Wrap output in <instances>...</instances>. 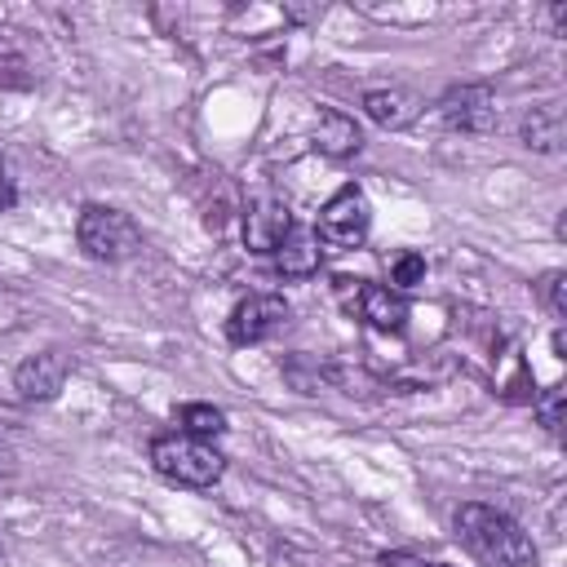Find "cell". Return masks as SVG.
Instances as JSON below:
<instances>
[{
  "instance_id": "cell-1",
  "label": "cell",
  "mask_w": 567,
  "mask_h": 567,
  "mask_svg": "<svg viewBox=\"0 0 567 567\" xmlns=\"http://www.w3.org/2000/svg\"><path fill=\"white\" fill-rule=\"evenodd\" d=\"M456 536L465 540V549L487 563V567H536V545L532 536L501 509L492 505H461L456 509Z\"/></svg>"
},
{
  "instance_id": "cell-2",
  "label": "cell",
  "mask_w": 567,
  "mask_h": 567,
  "mask_svg": "<svg viewBox=\"0 0 567 567\" xmlns=\"http://www.w3.org/2000/svg\"><path fill=\"white\" fill-rule=\"evenodd\" d=\"M151 470L173 487H213L226 474V456L208 439H190L173 430L151 439Z\"/></svg>"
},
{
  "instance_id": "cell-3",
  "label": "cell",
  "mask_w": 567,
  "mask_h": 567,
  "mask_svg": "<svg viewBox=\"0 0 567 567\" xmlns=\"http://www.w3.org/2000/svg\"><path fill=\"white\" fill-rule=\"evenodd\" d=\"M75 239H80V252L89 261H102V266L128 261L142 248L137 221L124 208H111V204H84L80 221H75Z\"/></svg>"
},
{
  "instance_id": "cell-4",
  "label": "cell",
  "mask_w": 567,
  "mask_h": 567,
  "mask_svg": "<svg viewBox=\"0 0 567 567\" xmlns=\"http://www.w3.org/2000/svg\"><path fill=\"white\" fill-rule=\"evenodd\" d=\"M368 230H372V204H368V195H363L359 186H341V190L319 208V221H315L319 244H323V248H337V252L359 248V244L368 239Z\"/></svg>"
},
{
  "instance_id": "cell-5",
  "label": "cell",
  "mask_w": 567,
  "mask_h": 567,
  "mask_svg": "<svg viewBox=\"0 0 567 567\" xmlns=\"http://www.w3.org/2000/svg\"><path fill=\"white\" fill-rule=\"evenodd\" d=\"M337 297L346 301L350 315H359L368 328L377 332H403L408 323V301L403 292L385 288V284H368V279H350V275H337Z\"/></svg>"
},
{
  "instance_id": "cell-6",
  "label": "cell",
  "mask_w": 567,
  "mask_h": 567,
  "mask_svg": "<svg viewBox=\"0 0 567 567\" xmlns=\"http://www.w3.org/2000/svg\"><path fill=\"white\" fill-rule=\"evenodd\" d=\"M288 323V301L279 292H248L244 301H235L230 319H226V337L230 346H257L270 332H279Z\"/></svg>"
},
{
  "instance_id": "cell-7",
  "label": "cell",
  "mask_w": 567,
  "mask_h": 567,
  "mask_svg": "<svg viewBox=\"0 0 567 567\" xmlns=\"http://www.w3.org/2000/svg\"><path fill=\"white\" fill-rule=\"evenodd\" d=\"M439 120L452 133H487L496 124V93L487 84H456L439 97Z\"/></svg>"
},
{
  "instance_id": "cell-8",
  "label": "cell",
  "mask_w": 567,
  "mask_h": 567,
  "mask_svg": "<svg viewBox=\"0 0 567 567\" xmlns=\"http://www.w3.org/2000/svg\"><path fill=\"white\" fill-rule=\"evenodd\" d=\"M66 377H71V359L62 350H35V354H27L18 363L13 390L27 403H49V399H58V390L66 385Z\"/></svg>"
},
{
  "instance_id": "cell-9",
  "label": "cell",
  "mask_w": 567,
  "mask_h": 567,
  "mask_svg": "<svg viewBox=\"0 0 567 567\" xmlns=\"http://www.w3.org/2000/svg\"><path fill=\"white\" fill-rule=\"evenodd\" d=\"M292 230V213L279 195H257L244 213V244L248 252H275L284 244V235Z\"/></svg>"
},
{
  "instance_id": "cell-10",
  "label": "cell",
  "mask_w": 567,
  "mask_h": 567,
  "mask_svg": "<svg viewBox=\"0 0 567 567\" xmlns=\"http://www.w3.org/2000/svg\"><path fill=\"white\" fill-rule=\"evenodd\" d=\"M363 115L381 128H408L421 120V97L412 89H368L363 93Z\"/></svg>"
},
{
  "instance_id": "cell-11",
  "label": "cell",
  "mask_w": 567,
  "mask_h": 567,
  "mask_svg": "<svg viewBox=\"0 0 567 567\" xmlns=\"http://www.w3.org/2000/svg\"><path fill=\"white\" fill-rule=\"evenodd\" d=\"M319 257H323L319 235H315L310 226H297V221H292V230L284 235V244L275 248V266H279L284 279H310V275L319 270Z\"/></svg>"
},
{
  "instance_id": "cell-12",
  "label": "cell",
  "mask_w": 567,
  "mask_h": 567,
  "mask_svg": "<svg viewBox=\"0 0 567 567\" xmlns=\"http://www.w3.org/2000/svg\"><path fill=\"white\" fill-rule=\"evenodd\" d=\"M359 146H363V133H359L354 115H346V111H337V106L319 111V124H315V151H319V155H328V159H350Z\"/></svg>"
},
{
  "instance_id": "cell-13",
  "label": "cell",
  "mask_w": 567,
  "mask_h": 567,
  "mask_svg": "<svg viewBox=\"0 0 567 567\" xmlns=\"http://www.w3.org/2000/svg\"><path fill=\"white\" fill-rule=\"evenodd\" d=\"M518 133H523V146L554 155V151H563V111H558L554 102L532 106V111L523 115V128H518Z\"/></svg>"
},
{
  "instance_id": "cell-14",
  "label": "cell",
  "mask_w": 567,
  "mask_h": 567,
  "mask_svg": "<svg viewBox=\"0 0 567 567\" xmlns=\"http://www.w3.org/2000/svg\"><path fill=\"white\" fill-rule=\"evenodd\" d=\"M177 430L182 434H190V439H217L221 430H226V412L221 408H213V403H186L182 412H177Z\"/></svg>"
},
{
  "instance_id": "cell-15",
  "label": "cell",
  "mask_w": 567,
  "mask_h": 567,
  "mask_svg": "<svg viewBox=\"0 0 567 567\" xmlns=\"http://www.w3.org/2000/svg\"><path fill=\"white\" fill-rule=\"evenodd\" d=\"M416 284H425V257L421 252H399L390 261V288L394 292H412Z\"/></svg>"
},
{
  "instance_id": "cell-16",
  "label": "cell",
  "mask_w": 567,
  "mask_h": 567,
  "mask_svg": "<svg viewBox=\"0 0 567 567\" xmlns=\"http://www.w3.org/2000/svg\"><path fill=\"white\" fill-rule=\"evenodd\" d=\"M536 416H540V425H545L549 434H558V425H563V385H549V390L536 399Z\"/></svg>"
},
{
  "instance_id": "cell-17",
  "label": "cell",
  "mask_w": 567,
  "mask_h": 567,
  "mask_svg": "<svg viewBox=\"0 0 567 567\" xmlns=\"http://www.w3.org/2000/svg\"><path fill=\"white\" fill-rule=\"evenodd\" d=\"M540 288H545V301H549L554 319H567V275L563 270H549Z\"/></svg>"
},
{
  "instance_id": "cell-18",
  "label": "cell",
  "mask_w": 567,
  "mask_h": 567,
  "mask_svg": "<svg viewBox=\"0 0 567 567\" xmlns=\"http://www.w3.org/2000/svg\"><path fill=\"white\" fill-rule=\"evenodd\" d=\"M381 563H385V567H452V563H425V558H412V554H399V549L385 554Z\"/></svg>"
},
{
  "instance_id": "cell-19",
  "label": "cell",
  "mask_w": 567,
  "mask_h": 567,
  "mask_svg": "<svg viewBox=\"0 0 567 567\" xmlns=\"http://www.w3.org/2000/svg\"><path fill=\"white\" fill-rule=\"evenodd\" d=\"M13 204H18V190H13V177H9V168L0 159V213H9Z\"/></svg>"
},
{
  "instance_id": "cell-20",
  "label": "cell",
  "mask_w": 567,
  "mask_h": 567,
  "mask_svg": "<svg viewBox=\"0 0 567 567\" xmlns=\"http://www.w3.org/2000/svg\"><path fill=\"white\" fill-rule=\"evenodd\" d=\"M13 470V452H9V443H0V474H9Z\"/></svg>"
}]
</instances>
